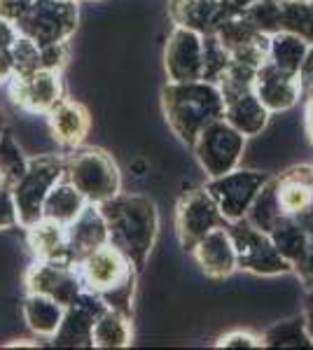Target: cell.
<instances>
[{
    "label": "cell",
    "instance_id": "obj_1",
    "mask_svg": "<svg viewBox=\"0 0 313 350\" xmlns=\"http://www.w3.org/2000/svg\"><path fill=\"white\" fill-rule=\"evenodd\" d=\"M99 211L105 219L108 241L119 247L140 273L159 236L157 203L150 196L119 191L112 199L99 203Z\"/></svg>",
    "mask_w": 313,
    "mask_h": 350
},
{
    "label": "cell",
    "instance_id": "obj_2",
    "mask_svg": "<svg viewBox=\"0 0 313 350\" xmlns=\"http://www.w3.org/2000/svg\"><path fill=\"white\" fill-rule=\"evenodd\" d=\"M162 108L180 143L195 145L197 135L225 117V100L215 82H168L162 89Z\"/></svg>",
    "mask_w": 313,
    "mask_h": 350
},
{
    "label": "cell",
    "instance_id": "obj_3",
    "mask_svg": "<svg viewBox=\"0 0 313 350\" xmlns=\"http://www.w3.org/2000/svg\"><path fill=\"white\" fill-rule=\"evenodd\" d=\"M77 273L84 290L101 295L110 308H117L127 315L134 313L131 301H134L136 273L138 271L129 262V257L110 241L79 259Z\"/></svg>",
    "mask_w": 313,
    "mask_h": 350
},
{
    "label": "cell",
    "instance_id": "obj_4",
    "mask_svg": "<svg viewBox=\"0 0 313 350\" xmlns=\"http://www.w3.org/2000/svg\"><path fill=\"white\" fill-rule=\"evenodd\" d=\"M255 72L258 70H253V68L229 61L227 70L215 82L222 94V100H225V120L246 138L260 135L271 117V112L262 105V100L255 94Z\"/></svg>",
    "mask_w": 313,
    "mask_h": 350
},
{
    "label": "cell",
    "instance_id": "obj_5",
    "mask_svg": "<svg viewBox=\"0 0 313 350\" xmlns=\"http://www.w3.org/2000/svg\"><path fill=\"white\" fill-rule=\"evenodd\" d=\"M66 173L64 178L71 180L82 191L89 203H103L122 191V173L112 154L101 148H73L64 157Z\"/></svg>",
    "mask_w": 313,
    "mask_h": 350
},
{
    "label": "cell",
    "instance_id": "obj_6",
    "mask_svg": "<svg viewBox=\"0 0 313 350\" xmlns=\"http://www.w3.org/2000/svg\"><path fill=\"white\" fill-rule=\"evenodd\" d=\"M66 161L61 154H38L28 159L24 175L12 185V196L16 206L19 227L26 229L42 217V203L49 189L64 178Z\"/></svg>",
    "mask_w": 313,
    "mask_h": 350
},
{
    "label": "cell",
    "instance_id": "obj_7",
    "mask_svg": "<svg viewBox=\"0 0 313 350\" xmlns=\"http://www.w3.org/2000/svg\"><path fill=\"white\" fill-rule=\"evenodd\" d=\"M14 24L21 36L31 38L40 47L68 42L79 26V5L71 0H36Z\"/></svg>",
    "mask_w": 313,
    "mask_h": 350
},
{
    "label": "cell",
    "instance_id": "obj_8",
    "mask_svg": "<svg viewBox=\"0 0 313 350\" xmlns=\"http://www.w3.org/2000/svg\"><path fill=\"white\" fill-rule=\"evenodd\" d=\"M229 236L236 247V267L253 275H283L292 273V267L281 252L276 250L274 241L266 231L248 222L246 217L229 222Z\"/></svg>",
    "mask_w": 313,
    "mask_h": 350
},
{
    "label": "cell",
    "instance_id": "obj_9",
    "mask_svg": "<svg viewBox=\"0 0 313 350\" xmlns=\"http://www.w3.org/2000/svg\"><path fill=\"white\" fill-rule=\"evenodd\" d=\"M246 135L222 117L208 124L195 140V157L208 178H218L238 168L246 152Z\"/></svg>",
    "mask_w": 313,
    "mask_h": 350
},
{
    "label": "cell",
    "instance_id": "obj_10",
    "mask_svg": "<svg viewBox=\"0 0 313 350\" xmlns=\"http://www.w3.org/2000/svg\"><path fill=\"white\" fill-rule=\"evenodd\" d=\"M218 227H229V222L220 213L218 203L213 201L206 187L185 189L175 206V236L180 241V247L185 252H192L208 231Z\"/></svg>",
    "mask_w": 313,
    "mask_h": 350
},
{
    "label": "cell",
    "instance_id": "obj_11",
    "mask_svg": "<svg viewBox=\"0 0 313 350\" xmlns=\"http://www.w3.org/2000/svg\"><path fill=\"white\" fill-rule=\"evenodd\" d=\"M241 12L266 36L295 33L313 44V0H260Z\"/></svg>",
    "mask_w": 313,
    "mask_h": 350
},
{
    "label": "cell",
    "instance_id": "obj_12",
    "mask_svg": "<svg viewBox=\"0 0 313 350\" xmlns=\"http://www.w3.org/2000/svg\"><path fill=\"white\" fill-rule=\"evenodd\" d=\"M271 175L260 171H243V168H234V171L218 175V178H208L203 185L206 191L218 203L220 213L227 217V222H236L243 219L248 208L253 206L255 196L264 187V183Z\"/></svg>",
    "mask_w": 313,
    "mask_h": 350
},
{
    "label": "cell",
    "instance_id": "obj_13",
    "mask_svg": "<svg viewBox=\"0 0 313 350\" xmlns=\"http://www.w3.org/2000/svg\"><path fill=\"white\" fill-rule=\"evenodd\" d=\"M24 285L26 292L54 299L64 308L71 306L75 297L84 290L77 273V264L68 262V259H36L26 269Z\"/></svg>",
    "mask_w": 313,
    "mask_h": 350
},
{
    "label": "cell",
    "instance_id": "obj_14",
    "mask_svg": "<svg viewBox=\"0 0 313 350\" xmlns=\"http://www.w3.org/2000/svg\"><path fill=\"white\" fill-rule=\"evenodd\" d=\"M5 89L10 100L28 115H47L66 94L61 72L45 70V68L31 75H14L5 84Z\"/></svg>",
    "mask_w": 313,
    "mask_h": 350
},
{
    "label": "cell",
    "instance_id": "obj_15",
    "mask_svg": "<svg viewBox=\"0 0 313 350\" xmlns=\"http://www.w3.org/2000/svg\"><path fill=\"white\" fill-rule=\"evenodd\" d=\"M105 308V299L96 292L82 290L75 297V301L64 310V320H61L56 334L49 338L52 346L61 348H92V332L94 323Z\"/></svg>",
    "mask_w": 313,
    "mask_h": 350
},
{
    "label": "cell",
    "instance_id": "obj_16",
    "mask_svg": "<svg viewBox=\"0 0 313 350\" xmlns=\"http://www.w3.org/2000/svg\"><path fill=\"white\" fill-rule=\"evenodd\" d=\"M218 40L222 42V47L229 54V61H234L238 66H246L258 70L262 64L269 61V38L266 33L258 31L250 21L246 19V14L238 12L231 19L225 21V26L220 28Z\"/></svg>",
    "mask_w": 313,
    "mask_h": 350
},
{
    "label": "cell",
    "instance_id": "obj_17",
    "mask_svg": "<svg viewBox=\"0 0 313 350\" xmlns=\"http://www.w3.org/2000/svg\"><path fill=\"white\" fill-rule=\"evenodd\" d=\"M164 68L168 82L203 80V36L175 26L164 49Z\"/></svg>",
    "mask_w": 313,
    "mask_h": 350
},
{
    "label": "cell",
    "instance_id": "obj_18",
    "mask_svg": "<svg viewBox=\"0 0 313 350\" xmlns=\"http://www.w3.org/2000/svg\"><path fill=\"white\" fill-rule=\"evenodd\" d=\"M241 10L229 0H168V16L175 26L195 31L199 36H213Z\"/></svg>",
    "mask_w": 313,
    "mask_h": 350
},
{
    "label": "cell",
    "instance_id": "obj_19",
    "mask_svg": "<svg viewBox=\"0 0 313 350\" xmlns=\"http://www.w3.org/2000/svg\"><path fill=\"white\" fill-rule=\"evenodd\" d=\"M255 94L262 105L274 115V112H286L297 105L301 98V84L297 75H290L271 61H266L255 72Z\"/></svg>",
    "mask_w": 313,
    "mask_h": 350
},
{
    "label": "cell",
    "instance_id": "obj_20",
    "mask_svg": "<svg viewBox=\"0 0 313 350\" xmlns=\"http://www.w3.org/2000/svg\"><path fill=\"white\" fill-rule=\"evenodd\" d=\"M45 117H47V126L54 140L68 150L84 145L89 129H92V117H89L87 105L75 98H66V96Z\"/></svg>",
    "mask_w": 313,
    "mask_h": 350
},
{
    "label": "cell",
    "instance_id": "obj_21",
    "mask_svg": "<svg viewBox=\"0 0 313 350\" xmlns=\"http://www.w3.org/2000/svg\"><path fill=\"white\" fill-rule=\"evenodd\" d=\"M192 255H195L199 269H201L208 278H215V280L229 278L238 269L236 247L227 227H218V229L208 231V234L195 245Z\"/></svg>",
    "mask_w": 313,
    "mask_h": 350
},
{
    "label": "cell",
    "instance_id": "obj_22",
    "mask_svg": "<svg viewBox=\"0 0 313 350\" xmlns=\"http://www.w3.org/2000/svg\"><path fill=\"white\" fill-rule=\"evenodd\" d=\"M108 243V227L99 206L89 203L75 222L68 224V259L77 264L84 255Z\"/></svg>",
    "mask_w": 313,
    "mask_h": 350
},
{
    "label": "cell",
    "instance_id": "obj_23",
    "mask_svg": "<svg viewBox=\"0 0 313 350\" xmlns=\"http://www.w3.org/2000/svg\"><path fill=\"white\" fill-rule=\"evenodd\" d=\"M276 196L281 203V211L295 217L313 201V166L299 163L288 168L286 173L276 175Z\"/></svg>",
    "mask_w": 313,
    "mask_h": 350
},
{
    "label": "cell",
    "instance_id": "obj_24",
    "mask_svg": "<svg viewBox=\"0 0 313 350\" xmlns=\"http://www.w3.org/2000/svg\"><path fill=\"white\" fill-rule=\"evenodd\" d=\"M26 243L36 259H68V227L54 219L40 217L26 227Z\"/></svg>",
    "mask_w": 313,
    "mask_h": 350
},
{
    "label": "cell",
    "instance_id": "obj_25",
    "mask_svg": "<svg viewBox=\"0 0 313 350\" xmlns=\"http://www.w3.org/2000/svg\"><path fill=\"white\" fill-rule=\"evenodd\" d=\"M64 306L54 299L36 295V292H26L24 304H21V315L28 329L40 338H52L59 329L61 320H64Z\"/></svg>",
    "mask_w": 313,
    "mask_h": 350
},
{
    "label": "cell",
    "instance_id": "obj_26",
    "mask_svg": "<svg viewBox=\"0 0 313 350\" xmlns=\"http://www.w3.org/2000/svg\"><path fill=\"white\" fill-rule=\"evenodd\" d=\"M87 206H89V201L84 199L82 191H79L71 180L61 178L59 183L49 189L47 199L42 203V217L54 219V222L68 227V224H73L82 215V211Z\"/></svg>",
    "mask_w": 313,
    "mask_h": 350
},
{
    "label": "cell",
    "instance_id": "obj_27",
    "mask_svg": "<svg viewBox=\"0 0 313 350\" xmlns=\"http://www.w3.org/2000/svg\"><path fill=\"white\" fill-rule=\"evenodd\" d=\"M134 341L131 315L117 308H105L94 323L92 348H129Z\"/></svg>",
    "mask_w": 313,
    "mask_h": 350
},
{
    "label": "cell",
    "instance_id": "obj_28",
    "mask_svg": "<svg viewBox=\"0 0 313 350\" xmlns=\"http://www.w3.org/2000/svg\"><path fill=\"white\" fill-rule=\"evenodd\" d=\"M311 49V42L295 33H274L269 38V61L281 70L297 75L306 54Z\"/></svg>",
    "mask_w": 313,
    "mask_h": 350
},
{
    "label": "cell",
    "instance_id": "obj_29",
    "mask_svg": "<svg viewBox=\"0 0 313 350\" xmlns=\"http://www.w3.org/2000/svg\"><path fill=\"white\" fill-rule=\"evenodd\" d=\"M269 236L274 241L276 250L290 262V267H295V262L304 255L306 243H309V231H306L295 217L283 215L274 227L269 229Z\"/></svg>",
    "mask_w": 313,
    "mask_h": 350
},
{
    "label": "cell",
    "instance_id": "obj_30",
    "mask_svg": "<svg viewBox=\"0 0 313 350\" xmlns=\"http://www.w3.org/2000/svg\"><path fill=\"white\" fill-rule=\"evenodd\" d=\"M260 338L262 348H313L304 315H295V318L271 325Z\"/></svg>",
    "mask_w": 313,
    "mask_h": 350
},
{
    "label": "cell",
    "instance_id": "obj_31",
    "mask_svg": "<svg viewBox=\"0 0 313 350\" xmlns=\"http://www.w3.org/2000/svg\"><path fill=\"white\" fill-rule=\"evenodd\" d=\"M283 215H286V213L281 211V203H278L276 183H274V178H269L264 183V187L260 189V194L255 196L253 206L248 208L246 219L253 224V227H258L269 234V229L274 227Z\"/></svg>",
    "mask_w": 313,
    "mask_h": 350
},
{
    "label": "cell",
    "instance_id": "obj_32",
    "mask_svg": "<svg viewBox=\"0 0 313 350\" xmlns=\"http://www.w3.org/2000/svg\"><path fill=\"white\" fill-rule=\"evenodd\" d=\"M26 166H28V159L24 157V152H21V148L16 145L12 133L5 131V135L0 138V171L5 173L10 187L24 175Z\"/></svg>",
    "mask_w": 313,
    "mask_h": 350
},
{
    "label": "cell",
    "instance_id": "obj_33",
    "mask_svg": "<svg viewBox=\"0 0 313 350\" xmlns=\"http://www.w3.org/2000/svg\"><path fill=\"white\" fill-rule=\"evenodd\" d=\"M10 54H12L16 75H31V72L42 68V61H40V44L33 42L31 38L21 36V33L12 47H10Z\"/></svg>",
    "mask_w": 313,
    "mask_h": 350
},
{
    "label": "cell",
    "instance_id": "obj_34",
    "mask_svg": "<svg viewBox=\"0 0 313 350\" xmlns=\"http://www.w3.org/2000/svg\"><path fill=\"white\" fill-rule=\"evenodd\" d=\"M229 66V54L222 47L218 36H203V80L218 82V77Z\"/></svg>",
    "mask_w": 313,
    "mask_h": 350
},
{
    "label": "cell",
    "instance_id": "obj_35",
    "mask_svg": "<svg viewBox=\"0 0 313 350\" xmlns=\"http://www.w3.org/2000/svg\"><path fill=\"white\" fill-rule=\"evenodd\" d=\"M68 42H54V44H45L40 47V61H42L45 70L52 72H64V68L68 66Z\"/></svg>",
    "mask_w": 313,
    "mask_h": 350
},
{
    "label": "cell",
    "instance_id": "obj_36",
    "mask_svg": "<svg viewBox=\"0 0 313 350\" xmlns=\"http://www.w3.org/2000/svg\"><path fill=\"white\" fill-rule=\"evenodd\" d=\"M218 348H262V338L255 336L253 332H243V329H234L222 334L218 341H215Z\"/></svg>",
    "mask_w": 313,
    "mask_h": 350
},
{
    "label": "cell",
    "instance_id": "obj_37",
    "mask_svg": "<svg viewBox=\"0 0 313 350\" xmlns=\"http://www.w3.org/2000/svg\"><path fill=\"white\" fill-rule=\"evenodd\" d=\"M292 273L299 278V283L304 285V290H311L313 287V234L309 236V243H306V250L292 267Z\"/></svg>",
    "mask_w": 313,
    "mask_h": 350
},
{
    "label": "cell",
    "instance_id": "obj_38",
    "mask_svg": "<svg viewBox=\"0 0 313 350\" xmlns=\"http://www.w3.org/2000/svg\"><path fill=\"white\" fill-rule=\"evenodd\" d=\"M19 227V219H16V206L12 189L5 187L0 189V231Z\"/></svg>",
    "mask_w": 313,
    "mask_h": 350
},
{
    "label": "cell",
    "instance_id": "obj_39",
    "mask_svg": "<svg viewBox=\"0 0 313 350\" xmlns=\"http://www.w3.org/2000/svg\"><path fill=\"white\" fill-rule=\"evenodd\" d=\"M299 84H301V96H306V98H311L313 96V44L309 49V54H306L304 64H301L299 72Z\"/></svg>",
    "mask_w": 313,
    "mask_h": 350
},
{
    "label": "cell",
    "instance_id": "obj_40",
    "mask_svg": "<svg viewBox=\"0 0 313 350\" xmlns=\"http://www.w3.org/2000/svg\"><path fill=\"white\" fill-rule=\"evenodd\" d=\"M33 3H36V0H0V16H5V19H10V21H16L19 16L26 14V10L31 8Z\"/></svg>",
    "mask_w": 313,
    "mask_h": 350
},
{
    "label": "cell",
    "instance_id": "obj_41",
    "mask_svg": "<svg viewBox=\"0 0 313 350\" xmlns=\"http://www.w3.org/2000/svg\"><path fill=\"white\" fill-rule=\"evenodd\" d=\"M16 38H19V28H16L14 21L0 16V49H10Z\"/></svg>",
    "mask_w": 313,
    "mask_h": 350
},
{
    "label": "cell",
    "instance_id": "obj_42",
    "mask_svg": "<svg viewBox=\"0 0 313 350\" xmlns=\"http://www.w3.org/2000/svg\"><path fill=\"white\" fill-rule=\"evenodd\" d=\"M14 75L16 72L12 64V54H10V49H0V84L5 87Z\"/></svg>",
    "mask_w": 313,
    "mask_h": 350
},
{
    "label": "cell",
    "instance_id": "obj_43",
    "mask_svg": "<svg viewBox=\"0 0 313 350\" xmlns=\"http://www.w3.org/2000/svg\"><path fill=\"white\" fill-rule=\"evenodd\" d=\"M304 323H306V329H309V336L313 341V287L306 290V297H304Z\"/></svg>",
    "mask_w": 313,
    "mask_h": 350
},
{
    "label": "cell",
    "instance_id": "obj_44",
    "mask_svg": "<svg viewBox=\"0 0 313 350\" xmlns=\"http://www.w3.org/2000/svg\"><path fill=\"white\" fill-rule=\"evenodd\" d=\"M295 219H297V222L309 231V234H313V201L299 213V215H295Z\"/></svg>",
    "mask_w": 313,
    "mask_h": 350
},
{
    "label": "cell",
    "instance_id": "obj_45",
    "mask_svg": "<svg viewBox=\"0 0 313 350\" xmlns=\"http://www.w3.org/2000/svg\"><path fill=\"white\" fill-rule=\"evenodd\" d=\"M304 126H306V135H309V140H311V145H313V96H311V98H306Z\"/></svg>",
    "mask_w": 313,
    "mask_h": 350
},
{
    "label": "cell",
    "instance_id": "obj_46",
    "mask_svg": "<svg viewBox=\"0 0 313 350\" xmlns=\"http://www.w3.org/2000/svg\"><path fill=\"white\" fill-rule=\"evenodd\" d=\"M229 3H234L238 10H246V8H250V5L260 3V0H229Z\"/></svg>",
    "mask_w": 313,
    "mask_h": 350
},
{
    "label": "cell",
    "instance_id": "obj_47",
    "mask_svg": "<svg viewBox=\"0 0 313 350\" xmlns=\"http://www.w3.org/2000/svg\"><path fill=\"white\" fill-rule=\"evenodd\" d=\"M5 131H8V120H5V112L0 110V138L5 135Z\"/></svg>",
    "mask_w": 313,
    "mask_h": 350
},
{
    "label": "cell",
    "instance_id": "obj_48",
    "mask_svg": "<svg viewBox=\"0 0 313 350\" xmlns=\"http://www.w3.org/2000/svg\"><path fill=\"white\" fill-rule=\"evenodd\" d=\"M5 187H10V185H8V178H5V173L0 171V189H5Z\"/></svg>",
    "mask_w": 313,
    "mask_h": 350
},
{
    "label": "cell",
    "instance_id": "obj_49",
    "mask_svg": "<svg viewBox=\"0 0 313 350\" xmlns=\"http://www.w3.org/2000/svg\"><path fill=\"white\" fill-rule=\"evenodd\" d=\"M71 3H79V0H71Z\"/></svg>",
    "mask_w": 313,
    "mask_h": 350
}]
</instances>
